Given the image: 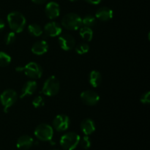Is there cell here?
Wrapping results in <instances>:
<instances>
[{
	"instance_id": "cell-22",
	"label": "cell",
	"mask_w": 150,
	"mask_h": 150,
	"mask_svg": "<svg viewBox=\"0 0 150 150\" xmlns=\"http://www.w3.org/2000/svg\"><path fill=\"white\" fill-rule=\"evenodd\" d=\"M96 24V18L92 15H87L82 18V25L88 27H92Z\"/></svg>"
},
{
	"instance_id": "cell-20",
	"label": "cell",
	"mask_w": 150,
	"mask_h": 150,
	"mask_svg": "<svg viewBox=\"0 0 150 150\" xmlns=\"http://www.w3.org/2000/svg\"><path fill=\"white\" fill-rule=\"evenodd\" d=\"M27 29L30 35L33 37H36V38L41 36L43 33V31H42L41 26L40 25L37 24V23H31V24H29L28 26Z\"/></svg>"
},
{
	"instance_id": "cell-16",
	"label": "cell",
	"mask_w": 150,
	"mask_h": 150,
	"mask_svg": "<svg viewBox=\"0 0 150 150\" xmlns=\"http://www.w3.org/2000/svg\"><path fill=\"white\" fill-rule=\"evenodd\" d=\"M38 89V83L35 81H28L23 84L21 89V95L20 98H23L26 96L32 95Z\"/></svg>"
},
{
	"instance_id": "cell-23",
	"label": "cell",
	"mask_w": 150,
	"mask_h": 150,
	"mask_svg": "<svg viewBox=\"0 0 150 150\" xmlns=\"http://www.w3.org/2000/svg\"><path fill=\"white\" fill-rule=\"evenodd\" d=\"M75 50L78 54L82 55V54H86L89 51V45L86 42H81L76 45Z\"/></svg>"
},
{
	"instance_id": "cell-8",
	"label": "cell",
	"mask_w": 150,
	"mask_h": 150,
	"mask_svg": "<svg viewBox=\"0 0 150 150\" xmlns=\"http://www.w3.org/2000/svg\"><path fill=\"white\" fill-rule=\"evenodd\" d=\"M70 118L65 114H59L53 120V127L57 131H66L70 127Z\"/></svg>"
},
{
	"instance_id": "cell-12",
	"label": "cell",
	"mask_w": 150,
	"mask_h": 150,
	"mask_svg": "<svg viewBox=\"0 0 150 150\" xmlns=\"http://www.w3.org/2000/svg\"><path fill=\"white\" fill-rule=\"evenodd\" d=\"M45 13L47 17L50 19H54L59 17L60 14V7L58 3L50 1L47 3L45 7Z\"/></svg>"
},
{
	"instance_id": "cell-3",
	"label": "cell",
	"mask_w": 150,
	"mask_h": 150,
	"mask_svg": "<svg viewBox=\"0 0 150 150\" xmlns=\"http://www.w3.org/2000/svg\"><path fill=\"white\" fill-rule=\"evenodd\" d=\"M80 136L73 132H68L60 139V145L64 150H74L79 144Z\"/></svg>"
},
{
	"instance_id": "cell-29",
	"label": "cell",
	"mask_w": 150,
	"mask_h": 150,
	"mask_svg": "<svg viewBox=\"0 0 150 150\" xmlns=\"http://www.w3.org/2000/svg\"><path fill=\"white\" fill-rule=\"evenodd\" d=\"M32 1L37 4H45V3L47 1V0H32Z\"/></svg>"
},
{
	"instance_id": "cell-24",
	"label": "cell",
	"mask_w": 150,
	"mask_h": 150,
	"mask_svg": "<svg viewBox=\"0 0 150 150\" xmlns=\"http://www.w3.org/2000/svg\"><path fill=\"white\" fill-rule=\"evenodd\" d=\"M80 146H81L82 149H88L90 148L91 145H92V142H91L90 138L88 136H85L82 138L81 139H80Z\"/></svg>"
},
{
	"instance_id": "cell-14",
	"label": "cell",
	"mask_w": 150,
	"mask_h": 150,
	"mask_svg": "<svg viewBox=\"0 0 150 150\" xmlns=\"http://www.w3.org/2000/svg\"><path fill=\"white\" fill-rule=\"evenodd\" d=\"M80 127L82 133L85 136H89V135L92 134L95 131V129H96L95 122L92 119L89 118L84 119L81 123Z\"/></svg>"
},
{
	"instance_id": "cell-13",
	"label": "cell",
	"mask_w": 150,
	"mask_h": 150,
	"mask_svg": "<svg viewBox=\"0 0 150 150\" xmlns=\"http://www.w3.org/2000/svg\"><path fill=\"white\" fill-rule=\"evenodd\" d=\"M114 16V12L111 8L107 7H100L95 13V18L102 21H110Z\"/></svg>"
},
{
	"instance_id": "cell-10",
	"label": "cell",
	"mask_w": 150,
	"mask_h": 150,
	"mask_svg": "<svg viewBox=\"0 0 150 150\" xmlns=\"http://www.w3.org/2000/svg\"><path fill=\"white\" fill-rule=\"evenodd\" d=\"M58 41L59 46L64 51H70L76 46L75 38L69 34H64L62 35H60Z\"/></svg>"
},
{
	"instance_id": "cell-5",
	"label": "cell",
	"mask_w": 150,
	"mask_h": 150,
	"mask_svg": "<svg viewBox=\"0 0 150 150\" xmlns=\"http://www.w3.org/2000/svg\"><path fill=\"white\" fill-rule=\"evenodd\" d=\"M60 84L58 79L54 76H50L46 79L41 90V93L48 97L57 95L59 91Z\"/></svg>"
},
{
	"instance_id": "cell-31",
	"label": "cell",
	"mask_w": 150,
	"mask_h": 150,
	"mask_svg": "<svg viewBox=\"0 0 150 150\" xmlns=\"http://www.w3.org/2000/svg\"><path fill=\"white\" fill-rule=\"evenodd\" d=\"M69 1H77V0H69Z\"/></svg>"
},
{
	"instance_id": "cell-30",
	"label": "cell",
	"mask_w": 150,
	"mask_h": 150,
	"mask_svg": "<svg viewBox=\"0 0 150 150\" xmlns=\"http://www.w3.org/2000/svg\"><path fill=\"white\" fill-rule=\"evenodd\" d=\"M5 27V23H4V21L2 20V19L0 18V32L3 30Z\"/></svg>"
},
{
	"instance_id": "cell-15",
	"label": "cell",
	"mask_w": 150,
	"mask_h": 150,
	"mask_svg": "<svg viewBox=\"0 0 150 150\" xmlns=\"http://www.w3.org/2000/svg\"><path fill=\"white\" fill-rule=\"evenodd\" d=\"M34 144V140L30 136L23 135L18 139L16 146L18 149L21 150H27L30 149Z\"/></svg>"
},
{
	"instance_id": "cell-17",
	"label": "cell",
	"mask_w": 150,
	"mask_h": 150,
	"mask_svg": "<svg viewBox=\"0 0 150 150\" xmlns=\"http://www.w3.org/2000/svg\"><path fill=\"white\" fill-rule=\"evenodd\" d=\"M49 45L45 40H38L32 46V52L35 55H42L48 51Z\"/></svg>"
},
{
	"instance_id": "cell-32",
	"label": "cell",
	"mask_w": 150,
	"mask_h": 150,
	"mask_svg": "<svg viewBox=\"0 0 150 150\" xmlns=\"http://www.w3.org/2000/svg\"><path fill=\"white\" fill-rule=\"evenodd\" d=\"M52 150H59V149H52Z\"/></svg>"
},
{
	"instance_id": "cell-21",
	"label": "cell",
	"mask_w": 150,
	"mask_h": 150,
	"mask_svg": "<svg viewBox=\"0 0 150 150\" xmlns=\"http://www.w3.org/2000/svg\"><path fill=\"white\" fill-rule=\"evenodd\" d=\"M11 57L4 51H0V67H7L11 62Z\"/></svg>"
},
{
	"instance_id": "cell-9",
	"label": "cell",
	"mask_w": 150,
	"mask_h": 150,
	"mask_svg": "<svg viewBox=\"0 0 150 150\" xmlns=\"http://www.w3.org/2000/svg\"><path fill=\"white\" fill-rule=\"evenodd\" d=\"M81 100L87 105H95L100 101V96L98 93L92 90L83 91L81 94Z\"/></svg>"
},
{
	"instance_id": "cell-27",
	"label": "cell",
	"mask_w": 150,
	"mask_h": 150,
	"mask_svg": "<svg viewBox=\"0 0 150 150\" xmlns=\"http://www.w3.org/2000/svg\"><path fill=\"white\" fill-rule=\"evenodd\" d=\"M141 103H142L144 105H149L150 103V92L149 91L144 92L143 95L141 96L140 98Z\"/></svg>"
},
{
	"instance_id": "cell-25",
	"label": "cell",
	"mask_w": 150,
	"mask_h": 150,
	"mask_svg": "<svg viewBox=\"0 0 150 150\" xmlns=\"http://www.w3.org/2000/svg\"><path fill=\"white\" fill-rule=\"evenodd\" d=\"M44 105H45V100H44V98L40 95L35 98L32 100V105L35 108H40V107L43 106Z\"/></svg>"
},
{
	"instance_id": "cell-4",
	"label": "cell",
	"mask_w": 150,
	"mask_h": 150,
	"mask_svg": "<svg viewBox=\"0 0 150 150\" xmlns=\"http://www.w3.org/2000/svg\"><path fill=\"white\" fill-rule=\"evenodd\" d=\"M62 25L68 30H77L82 26V18L76 13H70L62 18Z\"/></svg>"
},
{
	"instance_id": "cell-18",
	"label": "cell",
	"mask_w": 150,
	"mask_h": 150,
	"mask_svg": "<svg viewBox=\"0 0 150 150\" xmlns=\"http://www.w3.org/2000/svg\"><path fill=\"white\" fill-rule=\"evenodd\" d=\"M89 82L93 87L96 88L100 85L102 82V76L98 70H92L89 75Z\"/></svg>"
},
{
	"instance_id": "cell-26",
	"label": "cell",
	"mask_w": 150,
	"mask_h": 150,
	"mask_svg": "<svg viewBox=\"0 0 150 150\" xmlns=\"http://www.w3.org/2000/svg\"><path fill=\"white\" fill-rule=\"evenodd\" d=\"M16 33H15L14 32H8V33L6 35L4 41H5V43L7 44V45H10V44H13V42L16 41Z\"/></svg>"
},
{
	"instance_id": "cell-2",
	"label": "cell",
	"mask_w": 150,
	"mask_h": 150,
	"mask_svg": "<svg viewBox=\"0 0 150 150\" xmlns=\"http://www.w3.org/2000/svg\"><path fill=\"white\" fill-rule=\"evenodd\" d=\"M16 71L24 72L26 76L32 79H40L42 76V73H43L42 67L35 62H30L23 67H16Z\"/></svg>"
},
{
	"instance_id": "cell-19",
	"label": "cell",
	"mask_w": 150,
	"mask_h": 150,
	"mask_svg": "<svg viewBox=\"0 0 150 150\" xmlns=\"http://www.w3.org/2000/svg\"><path fill=\"white\" fill-rule=\"evenodd\" d=\"M79 35L84 40L91 41L93 38V31L90 27L83 26V27H80Z\"/></svg>"
},
{
	"instance_id": "cell-11",
	"label": "cell",
	"mask_w": 150,
	"mask_h": 150,
	"mask_svg": "<svg viewBox=\"0 0 150 150\" xmlns=\"http://www.w3.org/2000/svg\"><path fill=\"white\" fill-rule=\"evenodd\" d=\"M44 30L45 34L50 37H57L61 35L62 32V28L61 25L55 21H51L47 23L44 26Z\"/></svg>"
},
{
	"instance_id": "cell-6",
	"label": "cell",
	"mask_w": 150,
	"mask_h": 150,
	"mask_svg": "<svg viewBox=\"0 0 150 150\" xmlns=\"http://www.w3.org/2000/svg\"><path fill=\"white\" fill-rule=\"evenodd\" d=\"M35 137L42 142H50L54 136V129L50 125L42 123L36 127L35 130Z\"/></svg>"
},
{
	"instance_id": "cell-28",
	"label": "cell",
	"mask_w": 150,
	"mask_h": 150,
	"mask_svg": "<svg viewBox=\"0 0 150 150\" xmlns=\"http://www.w3.org/2000/svg\"><path fill=\"white\" fill-rule=\"evenodd\" d=\"M86 2L89 3V4H98L101 2L102 0H85Z\"/></svg>"
},
{
	"instance_id": "cell-7",
	"label": "cell",
	"mask_w": 150,
	"mask_h": 150,
	"mask_svg": "<svg viewBox=\"0 0 150 150\" xmlns=\"http://www.w3.org/2000/svg\"><path fill=\"white\" fill-rule=\"evenodd\" d=\"M18 94L14 89H7L0 95V102L4 107V111L7 113V110L16 102Z\"/></svg>"
},
{
	"instance_id": "cell-1",
	"label": "cell",
	"mask_w": 150,
	"mask_h": 150,
	"mask_svg": "<svg viewBox=\"0 0 150 150\" xmlns=\"http://www.w3.org/2000/svg\"><path fill=\"white\" fill-rule=\"evenodd\" d=\"M7 20L9 26L15 33L21 32L26 24V18L21 13L18 11H13L9 13Z\"/></svg>"
}]
</instances>
